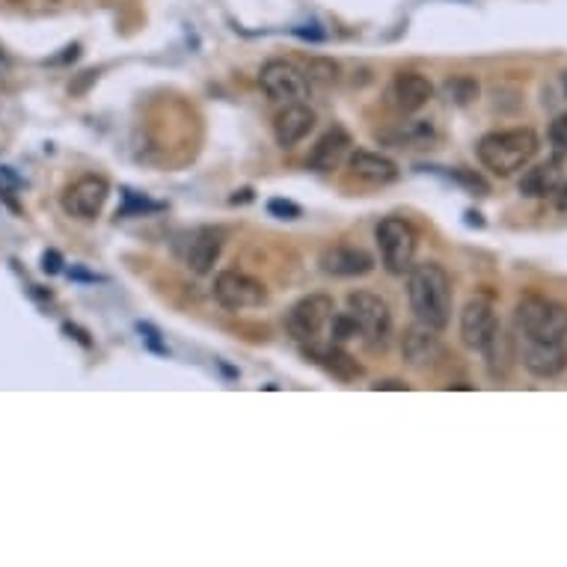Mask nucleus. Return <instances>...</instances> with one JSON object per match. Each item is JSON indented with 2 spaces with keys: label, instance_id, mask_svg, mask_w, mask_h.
<instances>
[{
  "label": "nucleus",
  "instance_id": "f257e3e1",
  "mask_svg": "<svg viewBox=\"0 0 567 567\" xmlns=\"http://www.w3.org/2000/svg\"><path fill=\"white\" fill-rule=\"evenodd\" d=\"M407 301L416 321L430 327V330H446L451 321V280L437 262L413 264L407 274Z\"/></svg>",
  "mask_w": 567,
  "mask_h": 567
},
{
  "label": "nucleus",
  "instance_id": "f03ea898",
  "mask_svg": "<svg viewBox=\"0 0 567 567\" xmlns=\"http://www.w3.org/2000/svg\"><path fill=\"white\" fill-rule=\"evenodd\" d=\"M541 140L532 128H509V131H490L479 140V161L493 176H514L517 170L528 166V161L538 155Z\"/></svg>",
  "mask_w": 567,
  "mask_h": 567
},
{
  "label": "nucleus",
  "instance_id": "7ed1b4c3",
  "mask_svg": "<svg viewBox=\"0 0 567 567\" xmlns=\"http://www.w3.org/2000/svg\"><path fill=\"white\" fill-rule=\"evenodd\" d=\"M514 324L523 339L535 342H565L567 306L547 297H526L514 309Z\"/></svg>",
  "mask_w": 567,
  "mask_h": 567
},
{
  "label": "nucleus",
  "instance_id": "20e7f679",
  "mask_svg": "<svg viewBox=\"0 0 567 567\" xmlns=\"http://www.w3.org/2000/svg\"><path fill=\"white\" fill-rule=\"evenodd\" d=\"M348 315L357 324L360 342L366 348H372V351H378V348L383 351L386 348L392 336V313L383 297H378L372 292H353L348 297Z\"/></svg>",
  "mask_w": 567,
  "mask_h": 567
},
{
  "label": "nucleus",
  "instance_id": "39448f33",
  "mask_svg": "<svg viewBox=\"0 0 567 567\" xmlns=\"http://www.w3.org/2000/svg\"><path fill=\"white\" fill-rule=\"evenodd\" d=\"M378 247H381V264L392 276L411 274L416 259V229L402 217H383L378 226Z\"/></svg>",
  "mask_w": 567,
  "mask_h": 567
},
{
  "label": "nucleus",
  "instance_id": "423d86ee",
  "mask_svg": "<svg viewBox=\"0 0 567 567\" xmlns=\"http://www.w3.org/2000/svg\"><path fill=\"white\" fill-rule=\"evenodd\" d=\"M332 315H336L332 297H327V294H309V297H304V301H297L292 306V313L285 318V327H288V332H292L297 342L313 345L315 348L318 336L330 327Z\"/></svg>",
  "mask_w": 567,
  "mask_h": 567
},
{
  "label": "nucleus",
  "instance_id": "0eeeda50",
  "mask_svg": "<svg viewBox=\"0 0 567 567\" xmlns=\"http://www.w3.org/2000/svg\"><path fill=\"white\" fill-rule=\"evenodd\" d=\"M215 301L223 306L226 313H247V309H259L268 304V288L264 283L253 276L241 274V271H223L215 276Z\"/></svg>",
  "mask_w": 567,
  "mask_h": 567
},
{
  "label": "nucleus",
  "instance_id": "6e6552de",
  "mask_svg": "<svg viewBox=\"0 0 567 567\" xmlns=\"http://www.w3.org/2000/svg\"><path fill=\"white\" fill-rule=\"evenodd\" d=\"M259 87L271 101H283V105L304 101L309 96L306 72L297 69L288 59H268L259 72Z\"/></svg>",
  "mask_w": 567,
  "mask_h": 567
},
{
  "label": "nucleus",
  "instance_id": "1a4fd4ad",
  "mask_svg": "<svg viewBox=\"0 0 567 567\" xmlns=\"http://www.w3.org/2000/svg\"><path fill=\"white\" fill-rule=\"evenodd\" d=\"M110 185L101 176H80L63 190V211L78 220H96L108 203Z\"/></svg>",
  "mask_w": 567,
  "mask_h": 567
},
{
  "label": "nucleus",
  "instance_id": "9d476101",
  "mask_svg": "<svg viewBox=\"0 0 567 567\" xmlns=\"http://www.w3.org/2000/svg\"><path fill=\"white\" fill-rule=\"evenodd\" d=\"M499 336V318L488 301H470L460 313V339L472 351H484Z\"/></svg>",
  "mask_w": 567,
  "mask_h": 567
},
{
  "label": "nucleus",
  "instance_id": "9b49d317",
  "mask_svg": "<svg viewBox=\"0 0 567 567\" xmlns=\"http://www.w3.org/2000/svg\"><path fill=\"white\" fill-rule=\"evenodd\" d=\"M386 98H390V105L399 113H416L428 105L430 98H434V84H430L425 75H416V72H402V75H395L386 89Z\"/></svg>",
  "mask_w": 567,
  "mask_h": 567
},
{
  "label": "nucleus",
  "instance_id": "f8f14e48",
  "mask_svg": "<svg viewBox=\"0 0 567 567\" xmlns=\"http://www.w3.org/2000/svg\"><path fill=\"white\" fill-rule=\"evenodd\" d=\"M523 366H526L528 374H535L541 381L558 378L567 369L565 342H535V339H526V345H523Z\"/></svg>",
  "mask_w": 567,
  "mask_h": 567
},
{
  "label": "nucleus",
  "instance_id": "ddd939ff",
  "mask_svg": "<svg viewBox=\"0 0 567 567\" xmlns=\"http://www.w3.org/2000/svg\"><path fill=\"white\" fill-rule=\"evenodd\" d=\"M402 353L407 366L413 369H434L437 362L443 360V342L437 330H430L425 324L416 321V327L404 332V342H402Z\"/></svg>",
  "mask_w": 567,
  "mask_h": 567
},
{
  "label": "nucleus",
  "instance_id": "4468645a",
  "mask_svg": "<svg viewBox=\"0 0 567 567\" xmlns=\"http://www.w3.org/2000/svg\"><path fill=\"white\" fill-rule=\"evenodd\" d=\"M315 128V110L304 101H292L285 105L274 119V138L283 149H294L304 138H309V131Z\"/></svg>",
  "mask_w": 567,
  "mask_h": 567
},
{
  "label": "nucleus",
  "instance_id": "2eb2a0df",
  "mask_svg": "<svg viewBox=\"0 0 567 567\" xmlns=\"http://www.w3.org/2000/svg\"><path fill=\"white\" fill-rule=\"evenodd\" d=\"M321 271L330 276H339V280H351V276H366L374 268V259L360 247L336 244L327 247L321 253Z\"/></svg>",
  "mask_w": 567,
  "mask_h": 567
},
{
  "label": "nucleus",
  "instance_id": "dca6fc26",
  "mask_svg": "<svg viewBox=\"0 0 567 567\" xmlns=\"http://www.w3.org/2000/svg\"><path fill=\"white\" fill-rule=\"evenodd\" d=\"M220 232L217 229H196L194 236H190V244H187V255L185 262L187 268L194 271L196 276H206L215 271L217 259H220Z\"/></svg>",
  "mask_w": 567,
  "mask_h": 567
},
{
  "label": "nucleus",
  "instance_id": "f3484780",
  "mask_svg": "<svg viewBox=\"0 0 567 567\" xmlns=\"http://www.w3.org/2000/svg\"><path fill=\"white\" fill-rule=\"evenodd\" d=\"M348 152H351V138H348V131H345V128H332V131H327V134L315 143L313 155H309V166L318 170V173H332V170L348 157Z\"/></svg>",
  "mask_w": 567,
  "mask_h": 567
},
{
  "label": "nucleus",
  "instance_id": "a211bd4d",
  "mask_svg": "<svg viewBox=\"0 0 567 567\" xmlns=\"http://www.w3.org/2000/svg\"><path fill=\"white\" fill-rule=\"evenodd\" d=\"M348 170L353 178H360L366 185H390L399 178V166L390 157L374 155V152H353L348 157Z\"/></svg>",
  "mask_w": 567,
  "mask_h": 567
},
{
  "label": "nucleus",
  "instance_id": "6ab92c4d",
  "mask_svg": "<svg viewBox=\"0 0 567 567\" xmlns=\"http://www.w3.org/2000/svg\"><path fill=\"white\" fill-rule=\"evenodd\" d=\"M561 185V161H547V164L532 166L520 178V194L528 196V199H547L553 196Z\"/></svg>",
  "mask_w": 567,
  "mask_h": 567
},
{
  "label": "nucleus",
  "instance_id": "aec40b11",
  "mask_svg": "<svg viewBox=\"0 0 567 567\" xmlns=\"http://www.w3.org/2000/svg\"><path fill=\"white\" fill-rule=\"evenodd\" d=\"M315 357L318 360H324V366L330 369V372H336L342 381H351V378H360V366L348 357V353H342L336 345L332 348H324V351H318L315 348Z\"/></svg>",
  "mask_w": 567,
  "mask_h": 567
},
{
  "label": "nucleus",
  "instance_id": "412c9836",
  "mask_svg": "<svg viewBox=\"0 0 567 567\" xmlns=\"http://www.w3.org/2000/svg\"><path fill=\"white\" fill-rule=\"evenodd\" d=\"M395 143H404V146H428L430 140H434V128L430 122H407V126L399 131V134H392Z\"/></svg>",
  "mask_w": 567,
  "mask_h": 567
},
{
  "label": "nucleus",
  "instance_id": "4be33fe9",
  "mask_svg": "<svg viewBox=\"0 0 567 567\" xmlns=\"http://www.w3.org/2000/svg\"><path fill=\"white\" fill-rule=\"evenodd\" d=\"M336 63L330 59H313L309 63V69H306V80H309V87L318 84V87H330L332 80H336Z\"/></svg>",
  "mask_w": 567,
  "mask_h": 567
},
{
  "label": "nucleus",
  "instance_id": "5701e85b",
  "mask_svg": "<svg viewBox=\"0 0 567 567\" xmlns=\"http://www.w3.org/2000/svg\"><path fill=\"white\" fill-rule=\"evenodd\" d=\"M549 143H553V157L565 164V157H567V113L556 117V122L549 126Z\"/></svg>",
  "mask_w": 567,
  "mask_h": 567
},
{
  "label": "nucleus",
  "instance_id": "b1692460",
  "mask_svg": "<svg viewBox=\"0 0 567 567\" xmlns=\"http://www.w3.org/2000/svg\"><path fill=\"white\" fill-rule=\"evenodd\" d=\"M449 96H455V101H458V105H467V101H472V98L479 96V84H476V80H470V78L451 80Z\"/></svg>",
  "mask_w": 567,
  "mask_h": 567
},
{
  "label": "nucleus",
  "instance_id": "393cba45",
  "mask_svg": "<svg viewBox=\"0 0 567 567\" xmlns=\"http://www.w3.org/2000/svg\"><path fill=\"white\" fill-rule=\"evenodd\" d=\"M268 211L274 217H283V220H294V217H301V206H294L288 199H271L268 203Z\"/></svg>",
  "mask_w": 567,
  "mask_h": 567
},
{
  "label": "nucleus",
  "instance_id": "a878e982",
  "mask_svg": "<svg viewBox=\"0 0 567 567\" xmlns=\"http://www.w3.org/2000/svg\"><path fill=\"white\" fill-rule=\"evenodd\" d=\"M42 271H45V274H59V271H63V255L57 253V250H45V253H42Z\"/></svg>",
  "mask_w": 567,
  "mask_h": 567
},
{
  "label": "nucleus",
  "instance_id": "bb28decb",
  "mask_svg": "<svg viewBox=\"0 0 567 567\" xmlns=\"http://www.w3.org/2000/svg\"><path fill=\"white\" fill-rule=\"evenodd\" d=\"M372 390H399V392H404V390H407V383H402V381H378V383H372Z\"/></svg>",
  "mask_w": 567,
  "mask_h": 567
},
{
  "label": "nucleus",
  "instance_id": "cd10ccee",
  "mask_svg": "<svg viewBox=\"0 0 567 567\" xmlns=\"http://www.w3.org/2000/svg\"><path fill=\"white\" fill-rule=\"evenodd\" d=\"M553 196H556L558 208H561V211H567V182H565V185H558V190Z\"/></svg>",
  "mask_w": 567,
  "mask_h": 567
},
{
  "label": "nucleus",
  "instance_id": "c85d7f7f",
  "mask_svg": "<svg viewBox=\"0 0 567 567\" xmlns=\"http://www.w3.org/2000/svg\"><path fill=\"white\" fill-rule=\"evenodd\" d=\"M565 87H567V75H565Z\"/></svg>",
  "mask_w": 567,
  "mask_h": 567
}]
</instances>
